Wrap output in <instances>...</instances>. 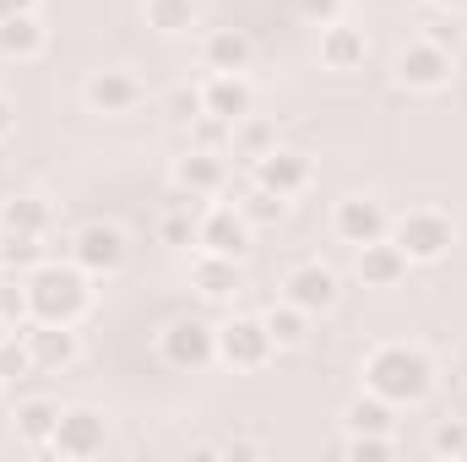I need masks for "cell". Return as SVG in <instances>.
Here are the masks:
<instances>
[{"label": "cell", "mask_w": 467, "mask_h": 462, "mask_svg": "<svg viewBox=\"0 0 467 462\" xmlns=\"http://www.w3.org/2000/svg\"><path fill=\"white\" fill-rule=\"evenodd\" d=\"M364 392L386 397L391 408H419L435 392V359L419 343H380L364 353Z\"/></svg>", "instance_id": "6da1fadb"}, {"label": "cell", "mask_w": 467, "mask_h": 462, "mask_svg": "<svg viewBox=\"0 0 467 462\" xmlns=\"http://www.w3.org/2000/svg\"><path fill=\"white\" fill-rule=\"evenodd\" d=\"M27 316L49 327H77L93 310V278L77 261H44L27 278Z\"/></svg>", "instance_id": "7a4b0ae2"}, {"label": "cell", "mask_w": 467, "mask_h": 462, "mask_svg": "<svg viewBox=\"0 0 467 462\" xmlns=\"http://www.w3.org/2000/svg\"><path fill=\"white\" fill-rule=\"evenodd\" d=\"M391 239L402 245V256L413 267H430V261H446L451 245H457V218L441 213V207H413L402 218H391Z\"/></svg>", "instance_id": "3957f363"}, {"label": "cell", "mask_w": 467, "mask_h": 462, "mask_svg": "<svg viewBox=\"0 0 467 462\" xmlns=\"http://www.w3.org/2000/svg\"><path fill=\"white\" fill-rule=\"evenodd\" d=\"M451 77H457L451 49H441V44H430V38H413V44H402V49L391 55V82L408 88V93H446Z\"/></svg>", "instance_id": "277c9868"}, {"label": "cell", "mask_w": 467, "mask_h": 462, "mask_svg": "<svg viewBox=\"0 0 467 462\" xmlns=\"http://www.w3.org/2000/svg\"><path fill=\"white\" fill-rule=\"evenodd\" d=\"M158 359H163L169 370H185V375L218 364V327L202 321V316H180V321H169V327L158 332Z\"/></svg>", "instance_id": "5b68a950"}, {"label": "cell", "mask_w": 467, "mask_h": 462, "mask_svg": "<svg viewBox=\"0 0 467 462\" xmlns=\"http://www.w3.org/2000/svg\"><path fill=\"white\" fill-rule=\"evenodd\" d=\"M125 256H130V239L119 224H104V218H93V224H82V229L71 234V261L99 283V278H115L119 267H125Z\"/></svg>", "instance_id": "8992f818"}, {"label": "cell", "mask_w": 467, "mask_h": 462, "mask_svg": "<svg viewBox=\"0 0 467 462\" xmlns=\"http://www.w3.org/2000/svg\"><path fill=\"white\" fill-rule=\"evenodd\" d=\"M104 446H109V425H104L99 408H88V403L60 408V425H55V436H49V452H55V457L88 462V457H99Z\"/></svg>", "instance_id": "52a82bcc"}, {"label": "cell", "mask_w": 467, "mask_h": 462, "mask_svg": "<svg viewBox=\"0 0 467 462\" xmlns=\"http://www.w3.org/2000/svg\"><path fill=\"white\" fill-rule=\"evenodd\" d=\"M283 299L299 305L305 316H327L337 299H343V278L327 267V261H294L283 272Z\"/></svg>", "instance_id": "ba28073f"}, {"label": "cell", "mask_w": 467, "mask_h": 462, "mask_svg": "<svg viewBox=\"0 0 467 462\" xmlns=\"http://www.w3.org/2000/svg\"><path fill=\"white\" fill-rule=\"evenodd\" d=\"M272 338H266V321L261 316H229L223 327H218V359L229 364V370H266L272 364Z\"/></svg>", "instance_id": "9c48e42d"}, {"label": "cell", "mask_w": 467, "mask_h": 462, "mask_svg": "<svg viewBox=\"0 0 467 462\" xmlns=\"http://www.w3.org/2000/svg\"><path fill=\"white\" fill-rule=\"evenodd\" d=\"M141 99H147V88H141L136 71H125V66H104V71H93V77L82 82L88 115H104V120H119V115H130V110H141Z\"/></svg>", "instance_id": "30bf717a"}, {"label": "cell", "mask_w": 467, "mask_h": 462, "mask_svg": "<svg viewBox=\"0 0 467 462\" xmlns=\"http://www.w3.org/2000/svg\"><path fill=\"white\" fill-rule=\"evenodd\" d=\"M250 174H255V185H266V191H277V196H305L310 191V180H316V158L310 152H299V147H272L266 158H255L250 163Z\"/></svg>", "instance_id": "8fae6325"}, {"label": "cell", "mask_w": 467, "mask_h": 462, "mask_svg": "<svg viewBox=\"0 0 467 462\" xmlns=\"http://www.w3.org/2000/svg\"><path fill=\"white\" fill-rule=\"evenodd\" d=\"M250 239H255L250 218H244L239 207H229V202H213V207L196 218V245L213 250V256H234V261H244Z\"/></svg>", "instance_id": "7c38bea8"}, {"label": "cell", "mask_w": 467, "mask_h": 462, "mask_svg": "<svg viewBox=\"0 0 467 462\" xmlns=\"http://www.w3.org/2000/svg\"><path fill=\"white\" fill-rule=\"evenodd\" d=\"M196 104H202V115L239 125L244 115H255V88L244 71H207V82L196 88Z\"/></svg>", "instance_id": "4fadbf2b"}, {"label": "cell", "mask_w": 467, "mask_h": 462, "mask_svg": "<svg viewBox=\"0 0 467 462\" xmlns=\"http://www.w3.org/2000/svg\"><path fill=\"white\" fill-rule=\"evenodd\" d=\"M332 234L343 239V245H369V239H386L391 234V213H386V202L380 196H343L337 202V213H332Z\"/></svg>", "instance_id": "5bb4252c"}, {"label": "cell", "mask_w": 467, "mask_h": 462, "mask_svg": "<svg viewBox=\"0 0 467 462\" xmlns=\"http://www.w3.org/2000/svg\"><path fill=\"white\" fill-rule=\"evenodd\" d=\"M174 185H180L191 202L223 196V185H229V158H223V152H207V147H191L185 158H174Z\"/></svg>", "instance_id": "9a60e30c"}, {"label": "cell", "mask_w": 467, "mask_h": 462, "mask_svg": "<svg viewBox=\"0 0 467 462\" xmlns=\"http://www.w3.org/2000/svg\"><path fill=\"white\" fill-rule=\"evenodd\" d=\"M316 60L327 66V71H337V77H348V71H364V60H369V38H364V27H353V22H327L321 27V44H316Z\"/></svg>", "instance_id": "2e32d148"}, {"label": "cell", "mask_w": 467, "mask_h": 462, "mask_svg": "<svg viewBox=\"0 0 467 462\" xmlns=\"http://www.w3.org/2000/svg\"><path fill=\"white\" fill-rule=\"evenodd\" d=\"M408 256H402V245L386 234V239H369V245H358V261H353V272H358V283L364 289H397L402 278H408Z\"/></svg>", "instance_id": "e0dca14e"}, {"label": "cell", "mask_w": 467, "mask_h": 462, "mask_svg": "<svg viewBox=\"0 0 467 462\" xmlns=\"http://www.w3.org/2000/svg\"><path fill=\"white\" fill-rule=\"evenodd\" d=\"M22 338L33 348V370H71L77 359H82V343H77V332L71 327H49V321H27L22 327Z\"/></svg>", "instance_id": "ac0fdd59"}, {"label": "cell", "mask_w": 467, "mask_h": 462, "mask_svg": "<svg viewBox=\"0 0 467 462\" xmlns=\"http://www.w3.org/2000/svg\"><path fill=\"white\" fill-rule=\"evenodd\" d=\"M191 283H196V294H202V299L229 305L234 294L244 289V272H239V261H234V256H213V250H202V256L191 261Z\"/></svg>", "instance_id": "d6986e66"}, {"label": "cell", "mask_w": 467, "mask_h": 462, "mask_svg": "<svg viewBox=\"0 0 467 462\" xmlns=\"http://www.w3.org/2000/svg\"><path fill=\"white\" fill-rule=\"evenodd\" d=\"M44 49H49V27L38 22V11H22V16H5V22H0V55H5V60L27 66V60H38Z\"/></svg>", "instance_id": "ffe728a7"}, {"label": "cell", "mask_w": 467, "mask_h": 462, "mask_svg": "<svg viewBox=\"0 0 467 462\" xmlns=\"http://www.w3.org/2000/svg\"><path fill=\"white\" fill-rule=\"evenodd\" d=\"M250 60H255V44L239 27H213L202 38V66L207 71H250Z\"/></svg>", "instance_id": "44dd1931"}, {"label": "cell", "mask_w": 467, "mask_h": 462, "mask_svg": "<svg viewBox=\"0 0 467 462\" xmlns=\"http://www.w3.org/2000/svg\"><path fill=\"white\" fill-rule=\"evenodd\" d=\"M55 425H60V403L55 397H27V403L11 408V430H16L22 446H49Z\"/></svg>", "instance_id": "7402d4cb"}, {"label": "cell", "mask_w": 467, "mask_h": 462, "mask_svg": "<svg viewBox=\"0 0 467 462\" xmlns=\"http://www.w3.org/2000/svg\"><path fill=\"white\" fill-rule=\"evenodd\" d=\"M343 425H348V436H391L397 430V408L386 397H375V392H358L343 408Z\"/></svg>", "instance_id": "603a6c76"}, {"label": "cell", "mask_w": 467, "mask_h": 462, "mask_svg": "<svg viewBox=\"0 0 467 462\" xmlns=\"http://www.w3.org/2000/svg\"><path fill=\"white\" fill-rule=\"evenodd\" d=\"M141 16H147V27H152L158 38H185V33L196 27L202 5H196V0H141Z\"/></svg>", "instance_id": "cb8c5ba5"}, {"label": "cell", "mask_w": 467, "mask_h": 462, "mask_svg": "<svg viewBox=\"0 0 467 462\" xmlns=\"http://www.w3.org/2000/svg\"><path fill=\"white\" fill-rule=\"evenodd\" d=\"M0 229H16V234H38V239H49V229H55V207H49L44 196H11V202L0 207Z\"/></svg>", "instance_id": "d4e9b609"}, {"label": "cell", "mask_w": 467, "mask_h": 462, "mask_svg": "<svg viewBox=\"0 0 467 462\" xmlns=\"http://www.w3.org/2000/svg\"><path fill=\"white\" fill-rule=\"evenodd\" d=\"M44 261H49V250H44V239H38V234L0 229V272L27 278V272H33V267H44Z\"/></svg>", "instance_id": "484cf974"}, {"label": "cell", "mask_w": 467, "mask_h": 462, "mask_svg": "<svg viewBox=\"0 0 467 462\" xmlns=\"http://www.w3.org/2000/svg\"><path fill=\"white\" fill-rule=\"evenodd\" d=\"M261 321H266V338H272V348H277V353L305 348V338H310V316H305L299 305H288V299H283V305H272Z\"/></svg>", "instance_id": "4316f807"}, {"label": "cell", "mask_w": 467, "mask_h": 462, "mask_svg": "<svg viewBox=\"0 0 467 462\" xmlns=\"http://www.w3.org/2000/svg\"><path fill=\"white\" fill-rule=\"evenodd\" d=\"M229 147L244 158V163H255V158H266V152L277 147V125H272V120L244 115L239 125H234V142H229Z\"/></svg>", "instance_id": "83f0119b"}, {"label": "cell", "mask_w": 467, "mask_h": 462, "mask_svg": "<svg viewBox=\"0 0 467 462\" xmlns=\"http://www.w3.org/2000/svg\"><path fill=\"white\" fill-rule=\"evenodd\" d=\"M239 213L250 218V229H272V224L288 218V196H277V191H266V185H250L244 202H239Z\"/></svg>", "instance_id": "f1b7e54d"}, {"label": "cell", "mask_w": 467, "mask_h": 462, "mask_svg": "<svg viewBox=\"0 0 467 462\" xmlns=\"http://www.w3.org/2000/svg\"><path fill=\"white\" fill-rule=\"evenodd\" d=\"M0 321L11 327V332H22L33 316H27V283L16 278V272H5L0 278Z\"/></svg>", "instance_id": "f546056e"}, {"label": "cell", "mask_w": 467, "mask_h": 462, "mask_svg": "<svg viewBox=\"0 0 467 462\" xmlns=\"http://www.w3.org/2000/svg\"><path fill=\"white\" fill-rule=\"evenodd\" d=\"M430 452L435 457H451V462H467V419H441L430 430Z\"/></svg>", "instance_id": "4dcf8cb0"}, {"label": "cell", "mask_w": 467, "mask_h": 462, "mask_svg": "<svg viewBox=\"0 0 467 462\" xmlns=\"http://www.w3.org/2000/svg\"><path fill=\"white\" fill-rule=\"evenodd\" d=\"M0 375L5 381H22V375H33V348H27V338H0Z\"/></svg>", "instance_id": "1f68e13d"}, {"label": "cell", "mask_w": 467, "mask_h": 462, "mask_svg": "<svg viewBox=\"0 0 467 462\" xmlns=\"http://www.w3.org/2000/svg\"><path fill=\"white\" fill-rule=\"evenodd\" d=\"M158 239L174 245V250H185V245L196 239V218H191V207H169V213L158 218Z\"/></svg>", "instance_id": "d6a6232c"}, {"label": "cell", "mask_w": 467, "mask_h": 462, "mask_svg": "<svg viewBox=\"0 0 467 462\" xmlns=\"http://www.w3.org/2000/svg\"><path fill=\"white\" fill-rule=\"evenodd\" d=\"M343 452L353 462H386V457H397V436H348Z\"/></svg>", "instance_id": "836d02e7"}, {"label": "cell", "mask_w": 467, "mask_h": 462, "mask_svg": "<svg viewBox=\"0 0 467 462\" xmlns=\"http://www.w3.org/2000/svg\"><path fill=\"white\" fill-rule=\"evenodd\" d=\"M191 125H196V136H191V147H207V152H223V147L234 142V125H229V120L191 115Z\"/></svg>", "instance_id": "e575fe53"}, {"label": "cell", "mask_w": 467, "mask_h": 462, "mask_svg": "<svg viewBox=\"0 0 467 462\" xmlns=\"http://www.w3.org/2000/svg\"><path fill=\"white\" fill-rule=\"evenodd\" d=\"M294 11H299V22H310V27H327V22L343 16V0H294Z\"/></svg>", "instance_id": "d590c367"}, {"label": "cell", "mask_w": 467, "mask_h": 462, "mask_svg": "<svg viewBox=\"0 0 467 462\" xmlns=\"http://www.w3.org/2000/svg\"><path fill=\"white\" fill-rule=\"evenodd\" d=\"M424 38H430V44H441V49H457V44H462V27H457V11H441V16H435V22L424 27Z\"/></svg>", "instance_id": "8d00e7d4"}, {"label": "cell", "mask_w": 467, "mask_h": 462, "mask_svg": "<svg viewBox=\"0 0 467 462\" xmlns=\"http://www.w3.org/2000/svg\"><path fill=\"white\" fill-rule=\"evenodd\" d=\"M11 136H16V104L0 93V142H11Z\"/></svg>", "instance_id": "74e56055"}, {"label": "cell", "mask_w": 467, "mask_h": 462, "mask_svg": "<svg viewBox=\"0 0 467 462\" xmlns=\"http://www.w3.org/2000/svg\"><path fill=\"white\" fill-rule=\"evenodd\" d=\"M22 11H38V0H0V22L5 16H22Z\"/></svg>", "instance_id": "f35d334b"}, {"label": "cell", "mask_w": 467, "mask_h": 462, "mask_svg": "<svg viewBox=\"0 0 467 462\" xmlns=\"http://www.w3.org/2000/svg\"><path fill=\"white\" fill-rule=\"evenodd\" d=\"M261 452V441H229V457H255Z\"/></svg>", "instance_id": "ab89813d"}, {"label": "cell", "mask_w": 467, "mask_h": 462, "mask_svg": "<svg viewBox=\"0 0 467 462\" xmlns=\"http://www.w3.org/2000/svg\"><path fill=\"white\" fill-rule=\"evenodd\" d=\"M435 11H467V0H430Z\"/></svg>", "instance_id": "60d3db41"}, {"label": "cell", "mask_w": 467, "mask_h": 462, "mask_svg": "<svg viewBox=\"0 0 467 462\" xmlns=\"http://www.w3.org/2000/svg\"><path fill=\"white\" fill-rule=\"evenodd\" d=\"M5 332H11V327H5V321H0V338H5Z\"/></svg>", "instance_id": "b9f144b4"}, {"label": "cell", "mask_w": 467, "mask_h": 462, "mask_svg": "<svg viewBox=\"0 0 467 462\" xmlns=\"http://www.w3.org/2000/svg\"><path fill=\"white\" fill-rule=\"evenodd\" d=\"M0 392H5V375H0Z\"/></svg>", "instance_id": "7bdbcfd3"}]
</instances>
